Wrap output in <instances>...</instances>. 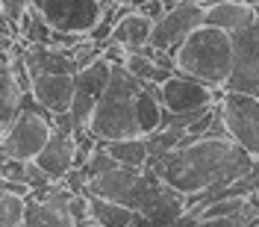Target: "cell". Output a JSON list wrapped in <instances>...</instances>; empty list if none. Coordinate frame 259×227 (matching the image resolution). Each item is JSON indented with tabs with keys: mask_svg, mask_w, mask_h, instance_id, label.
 Instances as JSON below:
<instances>
[{
	"mask_svg": "<svg viewBox=\"0 0 259 227\" xmlns=\"http://www.w3.org/2000/svg\"><path fill=\"white\" fill-rule=\"evenodd\" d=\"M197 227H244L242 212L239 215H227V218H200Z\"/></svg>",
	"mask_w": 259,
	"mask_h": 227,
	"instance_id": "83f0119b",
	"label": "cell"
},
{
	"mask_svg": "<svg viewBox=\"0 0 259 227\" xmlns=\"http://www.w3.org/2000/svg\"><path fill=\"white\" fill-rule=\"evenodd\" d=\"M177 3H183V0H162V6H165V9H171V6H177Z\"/></svg>",
	"mask_w": 259,
	"mask_h": 227,
	"instance_id": "4dcf8cb0",
	"label": "cell"
},
{
	"mask_svg": "<svg viewBox=\"0 0 259 227\" xmlns=\"http://www.w3.org/2000/svg\"><path fill=\"white\" fill-rule=\"evenodd\" d=\"M253 6H247L244 0H218V3H209L206 12H203V24L209 27H218L224 32H236L242 30L244 24L253 21Z\"/></svg>",
	"mask_w": 259,
	"mask_h": 227,
	"instance_id": "2e32d148",
	"label": "cell"
},
{
	"mask_svg": "<svg viewBox=\"0 0 259 227\" xmlns=\"http://www.w3.org/2000/svg\"><path fill=\"white\" fill-rule=\"evenodd\" d=\"M109 74H112V65L106 62L103 56L74 74V97H71V109L68 112L74 115V121L80 127H85L92 109L97 106V100L103 97L106 83H109Z\"/></svg>",
	"mask_w": 259,
	"mask_h": 227,
	"instance_id": "8fae6325",
	"label": "cell"
},
{
	"mask_svg": "<svg viewBox=\"0 0 259 227\" xmlns=\"http://www.w3.org/2000/svg\"><path fill=\"white\" fill-rule=\"evenodd\" d=\"M106 150L118 165H130V168H145L150 160V147H147V136H133V139H112L106 142Z\"/></svg>",
	"mask_w": 259,
	"mask_h": 227,
	"instance_id": "ffe728a7",
	"label": "cell"
},
{
	"mask_svg": "<svg viewBox=\"0 0 259 227\" xmlns=\"http://www.w3.org/2000/svg\"><path fill=\"white\" fill-rule=\"evenodd\" d=\"M59 183H62L65 189H71V192H85V186H89V174H85L82 168H77V165H74V168H71V171L59 180Z\"/></svg>",
	"mask_w": 259,
	"mask_h": 227,
	"instance_id": "4316f807",
	"label": "cell"
},
{
	"mask_svg": "<svg viewBox=\"0 0 259 227\" xmlns=\"http://www.w3.org/2000/svg\"><path fill=\"white\" fill-rule=\"evenodd\" d=\"M233 42V71L224 83V92H247L259 89V18L244 24L242 30L230 32Z\"/></svg>",
	"mask_w": 259,
	"mask_h": 227,
	"instance_id": "52a82bcc",
	"label": "cell"
},
{
	"mask_svg": "<svg viewBox=\"0 0 259 227\" xmlns=\"http://www.w3.org/2000/svg\"><path fill=\"white\" fill-rule=\"evenodd\" d=\"M21 103H24V92L12 77L9 56L0 53V133H6L12 127V121L21 112Z\"/></svg>",
	"mask_w": 259,
	"mask_h": 227,
	"instance_id": "e0dca14e",
	"label": "cell"
},
{
	"mask_svg": "<svg viewBox=\"0 0 259 227\" xmlns=\"http://www.w3.org/2000/svg\"><path fill=\"white\" fill-rule=\"evenodd\" d=\"M35 165L53 180H62L74 168V133H62L53 127L45 147L35 154Z\"/></svg>",
	"mask_w": 259,
	"mask_h": 227,
	"instance_id": "4fadbf2b",
	"label": "cell"
},
{
	"mask_svg": "<svg viewBox=\"0 0 259 227\" xmlns=\"http://www.w3.org/2000/svg\"><path fill=\"white\" fill-rule=\"evenodd\" d=\"M112 3H127V0H112Z\"/></svg>",
	"mask_w": 259,
	"mask_h": 227,
	"instance_id": "836d02e7",
	"label": "cell"
},
{
	"mask_svg": "<svg viewBox=\"0 0 259 227\" xmlns=\"http://www.w3.org/2000/svg\"><path fill=\"white\" fill-rule=\"evenodd\" d=\"M139 183H142V168H130V165H115L103 174L89 177L85 195H97V198H106L115 204H124L133 210L136 204V195H139Z\"/></svg>",
	"mask_w": 259,
	"mask_h": 227,
	"instance_id": "7c38bea8",
	"label": "cell"
},
{
	"mask_svg": "<svg viewBox=\"0 0 259 227\" xmlns=\"http://www.w3.org/2000/svg\"><path fill=\"white\" fill-rule=\"evenodd\" d=\"M74 227H97V224H95V221H92V218H82V221H77V224H74Z\"/></svg>",
	"mask_w": 259,
	"mask_h": 227,
	"instance_id": "f546056e",
	"label": "cell"
},
{
	"mask_svg": "<svg viewBox=\"0 0 259 227\" xmlns=\"http://www.w3.org/2000/svg\"><path fill=\"white\" fill-rule=\"evenodd\" d=\"M150 32H153V21L145 18L139 9H133V12H127L124 18L115 21V30L109 39L124 45L127 50H139L145 45H150Z\"/></svg>",
	"mask_w": 259,
	"mask_h": 227,
	"instance_id": "ac0fdd59",
	"label": "cell"
},
{
	"mask_svg": "<svg viewBox=\"0 0 259 227\" xmlns=\"http://www.w3.org/2000/svg\"><path fill=\"white\" fill-rule=\"evenodd\" d=\"M124 68H127L133 77L153 83V71H156V62H153L147 53H142V50H127V62H124Z\"/></svg>",
	"mask_w": 259,
	"mask_h": 227,
	"instance_id": "cb8c5ba5",
	"label": "cell"
},
{
	"mask_svg": "<svg viewBox=\"0 0 259 227\" xmlns=\"http://www.w3.org/2000/svg\"><path fill=\"white\" fill-rule=\"evenodd\" d=\"M244 207V198H218L209 207L200 210V218H227V215H239Z\"/></svg>",
	"mask_w": 259,
	"mask_h": 227,
	"instance_id": "d4e9b609",
	"label": "cell"
},
{
	"mask_svg": "<svg viewBox=\"0 0 259 227\" xmlns=\"http://www.w3.org/2000/svg\"><path fill=\"white\" fill-rule=\"evenodd\" d=\"M197 3H203V6H209V3H218V0H197Z\"/></svg>",
	"mask_w": 259,
	"mask_h": 227,
	"instance_id": "d6a6232c",
	"label": "cell"
},
{
	"mask_svg": "<svg viewBox=\"0 0 259 227\" xmlns=\"http://www.w3.org/2000/svg\"><path fill=\"white\" fill-rule=\"evenodd\" d=\"M24 62L30 77H41V74H77V62L68 48H56V45H27L24 50Z\"/></svg>",
	"mask_w": 259,
	"mask_h": 227,
	"instance_id": "9a60e30c",
	"label": "cell"
},
{
	"mask_svg": "<svg viewBox=\"0 0 259 227\" xmlns=\"http://www.w3.org/2000/svg\"><path fill=\"white\" fill-rule=\"evenodd\" d=\"M218 112L227 136L259 160V97L247 92H224L218 97Z\"/></svg>",
	"mask_w": 259,
	"mask_h": 227,
	"instance_id": "8992f818",
	"label": "cell"
},
{
	"mask_svg": "<svg viewBox=\"0 0 259 227\" xmlns=\"http://www.w3.org/2000/svg\"><path fill=\"white\" fill-rule=\"evenodd\" d=\"M139 12L145 18H150V21H159V18L165 15V6H162V0H147V3L139 6Z\"/></svg>",
	"mask_w": 259,
	"mask_h": 227,
	"instance_id": "f1b7e54d",
	"label": "cell"
},
{
	"mask_svg": "<svg viewBox=\"0 0 259 227\" xmlns=\"http://www.w3.org/2000/svg\"><path fill=\"white\" fill-rule=\"evenodd\" d=\"M133 212H136V227H174L186 212V195L168 186L156 171L142 168V183Z\"/></svg>",
	"mask_w": 259,
	"mask_h": 227,
	"instance_id": "277c9868",
	"label": "cell"
},
{
	"mask_svg": "<svg viewBox=\"0 0 259 227\" xmlns=\"http://www.w3.org/2000/svg\"><path fill=\"white\" fill-rule=\"evenodd\" d=\"M174 65L180 74L194 77L212 89H224L233 71V42L230 32L200 24L197 30L174 50Z\"/></svg>",
	"mask_w": 259,
	"mask_h": 227,
	"instance_id": "3957f363",
	"label": "cell"
},
{
	"mask_svg": "<svg viewBox=\"0 0 259 227\" xmlns=\"http://www.w3.org/2000/svg\"><path fill=\"white\" fill-rule=\"evenodd\" d=\"M130 6H133V9H139V6H142V3H147V0H127Z\"/></svg>",
	"mask_w": 259,
	"mask_h": 227,
	"instance_id": "1f68e13d",
	"label": "cell"
},
{
	"mask_svg": "<svg viewBox=\"0 0 259 227\" xmlns=\"http://www.w3.org/2000/svg\"><path fill=\"white\" fill-rule=\"evenodd\" d=\"M218 89H212L206 83L194 80V77H186L174 71L168 80L159 86V100H162V109L174 115H186V112H200L212 103H218Z\"/></svg>",
	"mask_w": 259,
	"mask_h": 227,
	"instance_id": "9c48e42d",
	"label": "cell"
},
{
	"mask_svg": "<svg viewBox=\"0 0 259 227\" xmlns=\"http://www.w3.org/2000/svg\"><path fill=\"white\" fill-rule=\"evenodd\" d=\"M30 95L50 115L68 112L71 109V97H74V74H41V77H32Z\"/></svg>",
	"mask_w": 259,
	"mask_h": 227,
	"instance_id": "5bb4252c",
	"label": "cell"
},
{
	"mask_svg": "<svg viewBox=\"0 0 259 227\" xmlns=\"http://www.w3.org/2000/svg\"><path fill=\"white\" fill-rule=\"evenodd\" d=\"M89 218L97 227H136V212L130 207L97 198V195H89Z\"/></svg>",
	"mask_w": 259,
	"mask_h": 227,
	"instance_id": "d6986e66",
	"label": "cell"
},
{
	"mask_svg": "<svg viewBox=\"0 0 259 227\" xmlns=\"http://www.w3.org/2000/svg\"><path fill=\"white\" fill-rule=\"evenodd\" d=\"M253 160L256 157H250L230 136H200L174 150L150 157L145 168L156 171L168 186L180 189L186 195V212L200 218V210L218 201L227 183L247 171Z\"/></svg>",
	"mask_w": 259,
	"mask_h": 227,
	"instance_id": "6da1fadb",
	"label": "cell"
},
{
	"mask_svg": "<svg viewBox=\"0 0 259 227\" xmlns=\"http://www.w3.org/2000/svg\"><path fill=\"white\" fill-rule=\"evenodd\" d=\"M18 30H21V35H24V42H27V45H53V32H56L48 21H45V15H41L35 6L27 9V15L21 18Z\"/></svg>",
	"mask_w": 259,
	"mask_h": 227,
	"instance_id": "7402d4cb",
	"label": "cell"
},
{
	"mask_svg": "<svg viewBox=\"0 0 259 227\" xmlns=\"http://www.w3.org/2000/svg\"><path fill=\"white\" fill-rule=\"evenodd\" d=\"M0 147H3V133H0Z\"/></svg>",
	"mask_w": 259,
	"mask_h": 227,
	"instance_id": "e575fe53",
	"label": "cell"
},
{
	"mask_svg": "<svg viewBox=\"0 0 259 227\" xmlns=\"http://www.w3.org/2000/svg\"><path fill=\"white\" fill-rule=\"evenodd\" d=\"M24 224L27 227H74V218L68 212L56 210L48 201H35L27 198V207H24Z\"/></svg>",
	"mask_w": 259,
	"mask_h": 227,
	"instance_id": "44dd1931",
	"label": "cell"
},
{
	"mask_svg": "<svg viewBox=\"0 0 259 227\" xmlns=\"http://www.w3.org/2000/svg\"><path fill=\"white\" fill-rule=\"evenodd\" d=\"M32 6L59 32L85 35L100 18V0H32Z\"/></svg>",
	"mask_w": 259,
	"mask_h": 227,
	"instance_id": "30bf717a",
	"label": "cell"
},
{
	"mask_svg": "<svg viewBox=\"0 0 259 227\" xmlns=\"http://www.w3.org/2000/svg\"><path fill=\"white\" fill-rule=\"evenodd\" d=\"M253 95H256V97H259V89H256V92H253Z\"/></svg>",
	"mask_w": 259,
	"mask_h": 227,
	"instance_id": "d590c367",
	"label": "cell"
},
{
	"mask_svg": "<svg viewBox=\"0 0 259 227\" xmlns=\"http://www.w3.org/2000/svg\"><path fill=\"white\" fill-rule=\"evenodd\" d=\"M142 83L133 77L124 65H112V74L106 83V92L92 109L85 127L95 133L100 142H112V139H133V136H145L139 124V95H142Z\"/></svg>",
	"mask_w": 259,
	"mask_h": 227,
	"instance_id": "7a4b0ae2",
	"label": "cell"
},
{
	"mask_svg": "<svg viewBox=\"0 0 259 227\" xmlns=\"http://www.w3.org/2000/svg\"><path fill=\"white\" fill-rule=\"evenodd\" d=\"M50 133H53V115L32 95H24L18 118L3 133V150L12 160H35V154L45 147Z\"/></svg>",
	"mask_w": 259,
	"mask_h": 227,
	"instance_id": "5b68a950",
	"label": "cell"
},
{
	"mask_svg": "<svg viewBox=\"0 0 259 227\" xmlns=\"http://www.w3.org/2000/svg\"><path fill=\"white\" fill-rule=\"evenodd\" d=\"M30 6H32V0H0V12L12 21L15 30H18V24H21V18L27 15Z\"/></svg>",
	"mask_w": 259,
	"mask_h": 227,
	"instance_id": "484cf974",
	"label": "cell"
},
{
	"mask_svg": "<svg viewBox=\"0 0 259 227\" xmlns=\"http://www.w3.org/2000/svg\"><path fill=\"white\" fill-rule=\"evenodd\" d=\"M24 207H27V198H18V195L0 189V227H18L24 221Z\"/></svg>",
	"mask_w": 259,
	"mask_h": 227,
	"instance_id": "603a6c76",
	"label": "cell"
},
{
	"mask_svg": "<svg viewBox=\"0 0 259 227\" xmlns=\"http://www.w3.org/2000/svg\"><path fill=\"white\" fill-rule=\"evenodd\" d=\"M203 12H206V6L197 3V0H183L177 6L165 9V15H162L159 21H153L150 45L174 53V50L203 24Z\"/></svg>",
	"mask_w": 259,
	"mask_h": 227,
	"instance_id": "ba28073f",
	"label": "cell"
}]
</instances>
